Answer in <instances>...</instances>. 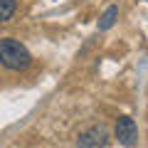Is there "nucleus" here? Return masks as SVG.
Instances as JSON below:
<instances>
[{
  "label": "nucleus",
  "instance_id": "f257e3e1",
  "mask_svg": "<svg viewBox=\"0 0 148 148\" xmlns=\"http://www.w3.org/2000/svg\"><path fill=\"white\" fill-rule=\"evenodd\" d=\"M0 64L10 72H25L32 64V54L20 40L15 37H3L0 40Z\"/></svg>",
  "mask_w": 148,
  "mask_h": 148
},
{
  "label": "nucleus",
  "instance_id": "20e7f679",
  "mask_svg": "<svg viewBox=\"0 0 148 148\" xmlns=\"http://www.w3.org/2000/svg\"><path fill=\"white\" fill-rule=\"evenodd\" d=\"M116 17H119V5H109L104 10V15L99 17V30H109V27H114Z\"/></svg>",
  "mask_w": 148,
  "mask_h": 148
},
{
  "label": "nucleus",
  "instance_id": "f03ea898",
  "mask_svg": "<svg viewBox=\"0 0 148 148\" xmlns=\"http://www.w3.org/2000/svg\"><path fill=\"white\" fill-rule=\"evenodd\" d=\"M111 141V133L104 123H89L77 133V148H106Z\"/></svg>",
  "mask_w": 148,
  "mask_h": 148
},
{
  "label": "nucleus",
  "instance_id": "7ed1b4c3",
  "mask_svg": "<svg viewBox=\"0 0 148 148\" xmlns=\"http://www.w3.org/2000/svg\"><path fill=\"white\" fill-rule=\"evenodd\" d=\"M114 138H116L123 148H133L138 143V126H136V121H133L131 116H126V114H121V116L116 119V123H114Z\"/></svg>",
  "mask_w": 148,
  "mask_h": 148
},
{
  "label": "nucleus",
  "instance_id": "39448f33",
  "mask_svg": "<svg viewBox=\"0 0 148 148\" xmlns=\"http://www.w3.org/2000/svg\"><path fill=\"white\" fill-rule=\"evenodd\" d=\"M17 10V0H0V22H8Z\"/></svg>",
  "mask_w": 148,
  "mask_h": 148
}]
</instances>
